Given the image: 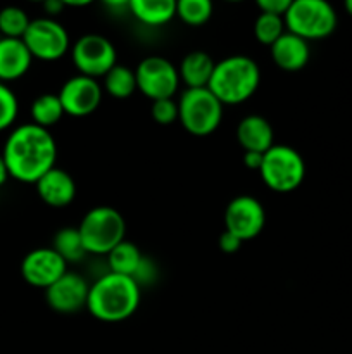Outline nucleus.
Returning a JSON list of instances; mask_svg holds the SVG:
<instances>
[{
	"label": "nucleus",
	"instance_id": "nucleus-1",
	"mask_svg": "<svg viewBox=\"0 0 352 354\" xmlns=\"http://www.w3.org/2000/svg\"><path fill=\"white\" fill-rule=\"evenodd\" d=\"M9 176L23 183H37L57 161V144L48 130L35 123L14 128L2 151Z\"/></svg>",
	"mask_w": 352,
	"mask_h": 354
},
{
	"label": "nucleus",
	"instance_id": "nucleus-2",
	"mask_svg": "<svg viewBox=\"0 0 352 354\" xmlns=\"http://www.w3.org/2000/svg\"><path fill=\"white\" fill-rule=\"evenodd\" d=\"M140 304V286L131 277L106 273L90 286L86 310L106 324L128 320Z\"/></svg>",
	"mask_w": 352,
	"mask_h": 354
},
{
	"label": "nucleus",
	"instance_id": "nucleus-3",
	"mask_svg": "<svg viewBox=\"0 0 352 354\" xmlns=\"http://www.w3.org/2000/svg\"><path fill=\"white\" fill-rule=\"evenodd\" d=\"M261 83V69L248 55H230L214 66L207 88L223 106H237L251 99Z\"/></svg>",
	"mask_w": 352,
	"mask_h": 354
},
{
	"label": "nucleus",
	"instance_id": "nucleus-4",
	"mask_svg": "<svg viewBox=\"0 0 352 354\" xmlns=\"http://www.w3.org/2000/svg\"><path fill=\"white\" fill-rule=\"evenodd\" d=\"M78 232L86 254L107 256L124 241L126 221L114 207L97 206L83 216Z\"/></svg>",
	"mask_w": 352,
	"mask_h": 354
},
{
	"label": "nucleus",
	"instance_id": "nucleus-5",
	"mask_svg": "<svg viewBox=\"0 0 352 354\" xmlns=\"http://www.w3.org/2000/svg\"><path fill=\"white\" fill-rule=\"evenodd\" d=\"M223 104L209 88H186L178 100V121L188 133L206 137L219 128Z\"/></svg>",
	"mask_w": 352,
	"mask_h": 354
},
{
	"label": "nucleus",
	"instance_id": "nucleus-6",
	"mask_svg": "<svg viewBox=\"0 0 352 354\" xmlns=\"http://www.w3.org/2000/svg\"><path fill=\"white\" fill-rule=\"evenodd\" d=\"M283 19L286 31L306 41L328 37L337 28V12L326 0H292Z\"/></svg>",
	"mask_w": 352,
	"mask_h": 354
},
{
	"label": "nucleus",
	"instance_id": "nucleus-7",
	"mask_svg": "<svg viewBox=\"0 0 352 354\" xmlns=\"http://www.w3.org/2000/svg\"><path fill=\"white\" fill-rule=\"evenodd\" d=\"M259 175L268 189L280 194L292 192L304 182L306 162L293 147L275 144L264 152Z\"/></svg>",
	"mask_w": 352,
	"mask_h": 354
},
{
	"label": "nucleus",
	"instance_id": "nucleus-8",
	"mask_svg": "<svg viewBox=\"0 0 352 354\" xmlns=\"http://www.w3.org/2000/svg\"><path fill=\"white\" fill-rule=\"evenodd\" d=\"M23 41L30 50L31 57L47 62L64 57L66 52L71 47L68 30L52 17L31 19Z\"/></svg>",
	"mask_w": 352,
	"mask_h": 354
},
{
	"label": "nucleus",
	"instance_id": "nucleus-9",
	"mask_svg": "<svg viewBox=\"0 0 352 354\" xmlns=\"http://www.w3.org/2000/svg\"><path fill=\"white\" fill-rule=\"evenodd\" d=\"M72 64L78 69V75L100 78L106 76L116 62V48L109 38L97 33L79 37L71 47Z\"/></svg>",
	"mask_w": 352,
	"mask_h": 354
},
{
	"label": "nucleus",
	"instance_id": "nucleus-10",
	"mask_svg": "<svg viewBox=\"0 0 352 354\" xmlns=\"http://www.w3.org/2000/svg\"><path fill=\"white\" fill-rule=\"evenodd\" d=\"M135 76H137V88L152 102L173 99L182 83L175 64L161 55H148L138 62Z\"/></svg>",
	"mask_w": 352,
	"mask_h": 354
},
{
	"label": "nucleus",
	"instance_id": "nucleus-11",
	"mask_svg": "<svg viewBox=\"0 0 352 354\" xmlns=\"http://www.w3.org/2000/svg\"><path fill=\"white\" fill-rule=\"evenodd\" d=\"M266 225V211L252 196H238L224 209V230L237 235L240 241H252Z\"/></svg>",
	"mask_w": 352,
	"mask_h": 354
},
{
	"label": "nucleus",
	"instance_id": "nucleus-12",
	"mask_svg": "<svg viewBox=\"0 0 352 354\" xmlns=\"http://www.w3.org/2000/svg\"><path fill=\"white\" fill-rule=\"evenodd\" d=\"M57 95L64 107V114L72 118H85L95 113L97 107L100 106L102 86L95 78L76 75L64 82Z\"/></svg>",
	"mask_w": 352,
	"mask_h": 354
},
{
	"label": "nucleus",
	"instance_id": "nucleus-13",
	"mask_svg": "<svg viewBox=\"0 0 352 354\" xmlns=\"http://www.w3.org/2000/svg\"><path fill=\"white\" fill-rule=\"evenodd\" d=\"M68 272V263L52 248H38L28 252L21 263V275L30 286L47 290Z\"/></svg>",
	"mask_w": 352,
	"mask_h": 354
},
{
	"label": "nucleus",
	"instance_id": "nucleus-14",
	"mask_svg": "<svg viewBox=\"0 0 352 354\" xmlns=\"http://www.w3.org/2000/svg\"><path fill=\"white\" fill-rule=\"evenodd\" d=\"M90 286L81 275L66 272L55 283L45 290V301L57 313L71 315L85 310L88 303Z\"/></svg>",
	"mask_w": 352,
	"mask_h": 354
},
{
	"label": "nucleus",
	"instance_id": "nucleus-15",
	"mask_svg": "<svg viewBox=\"0 0 352 354\" xmlns=\"http://www.w3.org/2000/svg\"><path fill=\"white\" fill-rule=\"evenodd\" d=\"M38 197L50 207H66L75 201L76 183L68 171L52 168L37 183Z\"/></svg>",
	"mask_w": 352,
	"mask_h": 354
},
{
	"label": "nucleus",
	"instance_id": "nucleus-16",
	"mask_svg": "<svg viewBox=\"0 0 352 354\" xmlns=\"http://www.w3.org/2000/svg\"><path fill=\"white\" fill-rule=\"evenodd\" d=\"M269 48H271L273 62L283 71H300L309 62V41L290 31H285Z\"/></svg>",
	"mask_w": 352,
	"mask_h": 354
},
{
	"label": "nucleus",
	"instance_id": "nucleus-17",
	"mask_svg": "<svg viewBox=\"0 0 352 354\" xmlns=\"http://www.w3.org/2000/svg\"><path fill=\"white\" fill-rule=\"evenodd\" d=\"M237 140L245 152H261L275 145V131L271 123L259 114L245 116L237 127Z\"/></svg>",
	"mask_w": 352,
	"mask_h": 354
},
{
	"label": "nucleus",
	"instance_id": "nucleus-18",
	"mask_svg": "<svg viewBox=\"0 0 352 354\" xmlns=\"http://www.w3.org/2000/svg\"><path fill=\"white\" fill-rule=\"evenodd\" d=\"M30 50L21 38H2L0 40V82H12L21 78L30 69Z\"/></svg>",
	"mask_w": 352,
	"mask_h": 354
},
{
	"label": "nucleus",
	"instance_id": "nucleus-19",
	"mask_svg": "<svg viewBox=\"0 0 352 354\" xmlns=\"http://www.w3.org/2000/svg\"><path fill=\"white\" fill-rule=\"evenodd\" d=\"M214 66H216V62L213 61V57L207 52H188L179 62V82L185 83L186 88H207L211 76H213Z\"/></svg>",
	"mask_w": 352,
	"mask_h": 354
},
{
	"label": "nucleus",
	"instance_id": "nucleus-20",
	"mask_svg": "<svg viewBox=\"0 0 352 354\" xmlns=\"http://www.w3.org/2000/svg\"><path fill=\"white\" fill-rule=\"evenodd\" d=\"M128 9L147 26H161L176 16L175 0H130Z\"/></svg>",
	"mask_w": 352,
	"mask_h": 354
},
{
	"label": "nucleus",
	"instance_id": "nucleus-21",
	"mask_svg": "<svg viewBox=\"0 0 352 354\" xmlns=\"http://www.w3.org/2000/svg\"><path fill=\"white\" fill-rule=\"evenodd\" d=\"M141 256L140 249L133 244V242L123 241L121 244H117L113 251L107 254V263H109V270L117 275H126L133 279V275L137 273L138 266H140Z\"/></svg>",
	"mask_w": 352,
	"mask_h": 354
},
{
	"label": "nucleus",
	"instance_id": "nucleus-22",
	"mask_svg": "<svg viewBox=\"0 0 352 354\" xmlns=\"http://www.w3.org/2000/svg\"><path fill=\"white\" fill-rule=\"evenodd\" d=\"M104 90L114 99H128L137 92V76L128 66L116 64L104 76Z\"/></svg>",
	"mask_w": 352,
	"mask_h": 354
},
{
	"label": "nucleus",
	"instance_id": "nucleus-23",
	"mask_svg": "<svg viewBox=\"0 0 352 354\" xmlns=\"http://www.w3.org/2000/svg\"><path fill=\"white\" fill-rule=\"evenodd\" d=\"M62 116H64V107H62L57 93H43V95L37 97L31 104L33 123L45 128V130L57 124Z\"/></svg>",
	"mask_w": 352,
	"mask_h": 354
},
{
	"label": "nucleus",
	"instance_id": "nucleus-24",
	"mask_svg": "<svg viewBox=\"0 0 352 354\" xmlns=\"http://www.w3.org/2000/svg\"><path fill=\"white\" fill-rule=\"evenodd\" d=\"M52 249H54L66 263H76L86 256V251L85 248H83L78 228H61V230L55 234Z\"/></svg>",
	"mask_w": 352,
	"mask_h": 354
},
{
	"label": "nucleus",
	"instance_id": "nucleus-25",
	"mask_svg": "<svg viewBox=\"0 0 352 354\" xmlns=\"http://www.w3.org/2000/svg\"><path fill=\"white\" fill-rule=\"evenodd\" d=\"M31 19L26 10L21 7H3L0 10V37L2 38H21L23 40Z\"/></svg>",
	"mask_w": 352,
	"mask_h": 354
},
{
	"label": "nucleus",
	"instance_id": "nucleus-26",
	"mask_svg": "<svg viewBox=\"0 0 352 354\" xmlns=\"http://www.w3.org/2000/svg\"><path fill=\"white\" fill-rule=\"evenodd\" d=\"M285 19L275 14L261 12L255 17L254 23V37L259 44L271 47L283 33H285Z\"/></svg>",
	"mask_w": 352,
	"mask_h": 354
},
{
	"label": "nucleus",
	"instance_id": "nucleus-27",
	"mask_svg": "<svg viewBox=\"0 0 352 354\" xmlns=\"http://www.w3.org/2000/svg\"><path fill=\"white\" fill-rule=\"evenodd\" d=\"M176 16L188 26H200L213 16V3L209 0H178Z\"/></svg>",
	"mask_w": 352,
	"mask_h": 354
},
{
	"label": "nucleus",
	"instance_id": "nucleus-28",
	"mask_svg": "<svg viewBox=\"0 0 352 354\" xmlns=\"http://www.w3.org/2000/svg\"><path fill=\"white\" fill-rule=\"evenodd\" d=\"M19 104L17 97L6 83L0 82V131L7 130L16 121Z\"/></svg>",
	"mask_w": 352,
	"mask_h": 354
},
{
	"label": "nucleus",
	"instance_id": "nucleus-29",
	"mask_svg": "<svg viewBox=\"0 0 352 354\" xmlns=\"http://www.w3.org/2000/svg\"><path fill=\"white\" fill-rule=\"evenodd\" d=\"M152 118L159 124H173L178 120V102L175 99H162L152 102Z\"/></svg>",
	"mask_w": 352,
	"mask_h": 354
},
{
	"label": "nucleus",
	"instance_id": "nucleus-30",
	"mask_svg": "<svg viewBox=\"0 0 352 354\" xmlns=\"http://www.w3.org/2000/svg\"><path fill=\"white\" fill-rule=\"evenodd\" d=\"M155 279H157V268H155V265L150 261V259L144 258L141 259L140 266H138L137 273L133 275V280L141 287L144 283H152Z\"/></svg>",
	"mask_w": 352,
	"mask_h": 354
},
{
	"label": "nucleus",
	"instance_id": "nucleus-31",
	"mask_svg": "<svg viewBox=\"0 0 352 354\" xmlns=\"http://www.w3.org/2000/svg\"><path fill=\"white\" fill-rule=\"evenodd\" d=\"M290 3H292V0H259L257 7L261 12L275 14V16L285 17Z\"/></svg>",
	"mask_w": 352,
	"mask_h": 354
},
{
	"label": "nucleus",
	"instance_id": "nucleus-32",
	"mask_svg": "<svg viewBox=\"0 0 352 354\" xmlns=\"http://www.w3.org/2000/svg\"><path fill=\"white\" fill-rule=\"evenodd\" d=\"M217 242H219L221 251L226 252V254H235V252L242 248V244H244V241H240L237 235L230 234V232H226V230L219 235V241Z\"/></svg>",
	"mask_w": 352,
	"mask_h": 354
},
{
	"label": "nucleus",
	"instance_id": "nucleus-33",
	"mask_svg": "<svg viewBox=\"0 0 352 354\" xmlns=\"http://www.w3.org/2000/svg\"><path fill=\"white\" fill-rule=\"evenodd\" d=\"M262 158H264V154H261V152H244V165L252 171H259L262 165Z\"/></svg>",
	"mask_w": 352,
	"mask_h": 354
},
{
	"label": "nucleus",
	"instance_id": "nucleus-34",
	"mask_svg": "<svg viewBox=\"0 0 352 354\" xmlns=\"http://www.w3.org/2000/svg\"><path fill=\"white\" fill-rule=\"evenodd\" d=\"M43 9L45 12H47V17H52V19H54L55 16H59V14L66 9L64 0H47V2L43 3Z\"/></svg>",
	"mask_w": 352,
	"mask_h": 354
},
{
	"label": "nucleus",
	"instance_id": "nucleus-35",
	"mask_svg": "<svg viewBox=\"0 0 352 354\" xmlns=\"http://www.w3.org/2000/svg\"><path fill=\"white\" fill-rule=\"evenodd\" d=\"M7 178H9V171H7V166L6 162H3L2 152H0V187L7 182Z\"/></svg>",
	"mask_w": 352,
	"mask_h": 354
},
{
	"label": "nucleus",
	"instance_id": "nucleus-36",
	"mask_svg": "<svg viewBox=\"0 0 352 354\" xmlns=\"http://www.w3.org/2000/svg\"><path fill=\"white\" fill-rule=\"evenodd\" d=\"M345 10L352 16V0H347V2H345Z\"/></svg>",
	"mask_w": 352,
	"mask_h": 354
},
{
	"label": "nucleus",
	"instance_id": "nucleus-37",
	"mask_svg": "<svg viewBox=\"0 0 352 354\" xmlns=\"http://www.w3.org/2000/svg\"><path fill=\"white\" fill-rule=\"evenodd\" d=\"M0 40H2V37H0Z\"/></svg>",
	"mask_w": 352,
	"mask_h": 354
}]
</instances>
